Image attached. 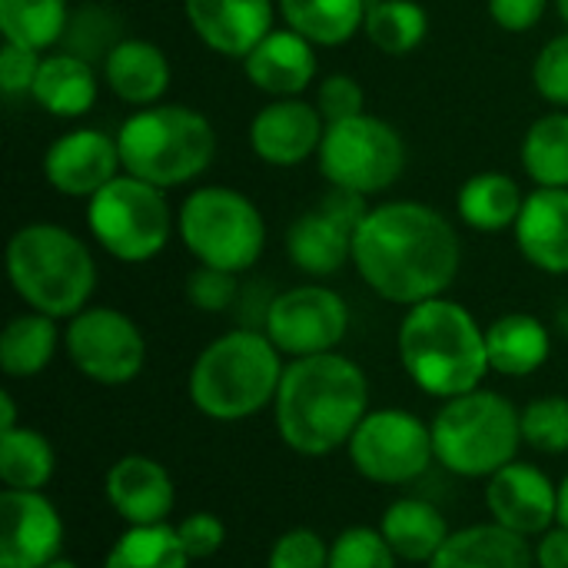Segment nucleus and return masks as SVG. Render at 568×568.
<instances>
[{"mask_svg":"<svg viewBox=\"0 0 568 568\" xmlns=\"http://www.w3.org/2000/svg\"><path fill=\"white\" fill-rule=\"evenodd\" d=\"M463 266L453 220L423 200L373 203L353 236V270L393 306L446 296Z\"/></svg>","mask_w":568,"mask_h":568,"instance_id":"1","label":"nucleus"},{"mask_svg":"<svg viewBox=\"0 0 568 568\" xmlns=\"http://www.w3.org/2000/svg\"><path fill=\"white\" fill-rule=\"evenodd\" d=\"M369 413V379L349 356L320 353L286 359L273 403L276 433L286 449L320 459L349 446Z\"/></svg>","mask_w":568,"mask_h":568,"instance_id":"2","label":"nucleus"},{"mask_svg":"<svg viewBox=\"0 0 568 568\" xmlns=\"http://www.w3.org/2000/svg\"><path fill=\"white\" fill-rule=\"evenodd\" d=\"M396 349L413 386L443 403L479 389L493 373L486 326L449 296L409 306L396 333Z\"/></svg>","mask_w":568,"mask_h":568,"instance_id":"3","label":"nucleus"},{"mask_svg":"<svg viewBox=\"0 0 568 568\" xmlns=\"http://www.w3.org/2000/svg\"><path fill=\"white\" fill-rule=\"evenodd\" d=\"M286 356L263 329L240 326L200 349L186 393L200 416L213 423H243L276 403Z\"/></svg>","mask_w":568,"mask_h":568,"instance_id":"4","label":"nucleus"},{"mask_svg":"<svg viewBox=\"0 0 568 568\" xmlns=\"http://www.w3.org/2000/svg\"><path fill=\"white\" fill-rule=\"evenodd\" d=\"M7 280L27 310L73 320L97 293V260L90 246L60 223H27L7 240Z\"/></svg>","mask_w":568,"mask_h":568,"instance_id":"5","label":"nucleus"},{"mask_svg":"<svg viewBox=\"0 0 568 568\" xmlns=\"http://www.w3.org/2000/svg\"><path fill=\"white\" fill-rule=\"evenodd\" d=\"M123 173L160 190H176L200 180L216 160V126L206 113L183 103H153L133 110L120 130Z\"/></svg>","mask_w":568,"mask_h":568,"instance_id":"6","label":"nucleus"},{"mask_svg":"<svg viewBox=\"0 0 568 568\" xmlns=\"http://www.w3.org/2000/svg\"><path fill=\"white\" fill-rule=\"evenodd\" d=\"M436 463L463 479H489L523 446L519 409L496 389H473L439 406L429 423Z\"/></svg>","mask_w":568,"mask_h":568,"instance_id":"7","label":"nucleus"},{"mask_svg":"<svg viewBox=\"0 0 568 568\" xmlns=\"http://www.w3.org/2000/svg\"><path fill=\"white\" fill-rule=\"evenodd\" d=\"M176 236L196 266L243 276L266 250V220L246 193L226 183H206L180 203Z\"/></svg>","mask_w":568,"mask_h":568,"instance_id":"8","label":"nucleus"},{"mask_svg":"<svg viewBox=\"0 0 568 568\" xmlns=\"http://www.w3.org/2000/svg\"><path fill=\"white\" fill-rule=\"evenodd\" d=\"M87 230L110 260L140 266L166 250L176 233V213L166 190L120 173L87 200Z\"/></svg>","mask_w":568,"mask_h":568,"instance_id":"9","label":"nucleus"},{"mask_svg":"<svg viewBox=\"0 0 568 568\" xmlns=\"http://www.w3.org/2000/svg\"><path fill=\"white\" fill-rule=\"evenodd\" d=\"M316 166L329 190H346L376 200L403 180L406 140L389 120L366 110L359 116L326 123Z\"/></svg>","mask_w":568,"mask_h":568,"instance_id":"10","label":"nucleus"},{"mask_svg":"<svg viewBox=\"0 0 568 568\" xmlns=\"http://www.w3.org/2000/svg\"><path fill=\"white\" fill-rule=\"evenodd\" d=\"M353 469L376 486H409L436 463L433 429L409 409H369L349 446Z\"/></svg>","mask_w":568,"mask_h":568,"instance_id":"11","label":"nucleus"},{"mask_svg":"<svg viewBox=\"0 0 568 568\" xmlns=\"http://www.w3.org/2000/svg\"><path fill=\"white\" fill-rule=\"evenodd\" d=\"M70 366L97 386H126L146 366V339L133 316L116 306H87L63 326Z\"/></svg>","mask_w":568,"mask_h":568,"instance_id":"12","label":"nucleus"},{"mask_svg":"<svg viewBox=\"0 0 568 568\" xmlns=\"http://www.w3.org/2000/svg\"><path fill=\"white\" fill-rule=\"evenodd\" d=\"M260 329L286 359L336 353L349 333V306L336 290L323 286L320 280L300 283L266 303Z\"/></svg>","mask_w":568,"mask_h":568,"instance_id":"13","label":"nucleus"},{"mask_svg":"<svg viewBox=\"0 0 568 568\" xmlns=\"http://www.w3.org/2000/svg\"><path fill=\"white\" fill-rule=\"evenodd\" d=\"M369 213V200L329 190L313 210H303L286 230V256L290 263L310 276L326 280L336 276L346 263H353V236Z\"/></svg>","mask_w":568,"mask_h":568,"instance_id":"14","label":"nucleus"},{"mask_svg":"<svg viewBox=\"0 0 568 568\" xmlns=\"http://www.w3.org/2000/svg\"><path fill=\"white\" fill-rule=\"evenodd\" d=\"M40 170L53 193L70 200H90L123 173L116 133H106L100 126H73L50 140Z\"/></svg>","mask_w":568,"mask_h":568,"instance_id":"15","label":"nucleus"},{"mask_svg":"<svg viewBox=\"0 0 568 568\" xmlns=\"http://www.w3.org/2000/svg\"><path fill=\"white\" fill-rule=\"evenodd\" d=\"M323 136H326V120L320 106L303 97L266 100L253 113L246 130L253 156L273 170H293L316 160Z\"/></svg>","mask_w":568,"mask_h":568,"instance_id":"16","label":"nucleus"},{"mask_svg":"<svg viewBox=\"0 0 568 568\" xmlns=\"http://www.w3.org/2000/svg\"><path fill=\"white\" fill-rule=\"evenodd\" d=\"M486 509L503 529L539 539L559 523V486L539 466L513 459L486 479Z\"/></svg>","mask_w":568,"mask_h":568,"instance_id":"17","label":"nucleus"},{"mask_svg":"<svg viewBox=\"0 0 568 568\" xmlns=\"http://www.w3.org/2000/svg\"><path fill=\"white\" fill-rule=\"evenodd\" d=\"M63 519L43 493L0 496V568H43L60 559Z\"/></svg>","mask_w":568,"mask_h":568,"instance_id":"18","label":"nucleus"},{"mask_svg":"<svg viewBox=\"0 0 568 568\" xmlns=\"http://www.w3.org/2000/svg\"><path fill=\"white\" fill-rule=\"evenodd\" d=\"M193 37L226 60H243L273 27L276 0H183Z\"/></svg>","mask_w":568,"mask_h":568,"instance_id":"19","label":"nucleus"},{"mask_svg":"<svg viewBox=\"0 0 568 568\" xmlns=\"http://www.w3.org/2000/svg\"><path fill=\"white\" fill-rule=\"evenodd\" d=\"M316 43L300 37L290 27H273L240 63L246 80L270 100L283 97H303L316 73H320V57Z\"/></svg>","mask_w":568,"mask_h":568,"instance_id":"20","label":"nucleus"},{"mask_svg":"<svg viewBox=\"0 0 568 568\" xmlns=\"http://www.w3.org/2000/svg\"><path fill=\"white\" fill-rule=\"evenodd\" d=\"M103 496L126 526H160L176 506V486L166 466L140 453H130L110 466Z\"/></svg>","mask_w":568,"mask_h":568,"instance_id":"21","label":"nucleus"},{"mask_svg":"<svg viewBox=\"0 0 568 568\" xmlns=\"http://www.w3.org/2000/svg\"><path fill=\"white\" fill-rule=\"evenodd\" d=\"M513 236L532 270L568 276V186H532Z\"/></svg>","mask_w":568,"mask_h":568,"instance_id":"22","label":"nucleus"},{"mask_svg":"<svg viewBox=\"0 0 568 568\" xmlns=\"http://www.w3.org/2000/svg\"><path fill=\"white\" fill-rule=\"evenodd\" d=\"M100 73L106 90L133 110L163 103L173 83V67L166 50L146 37H123L100 63Z\"/></svg>","mask_w":568,"mask_h":568,"instance_id":"23","label":"nucleus"},{"mask_svg":"<svg viewBox=\"0 0 568 568\" xmlns=\"http://www.w3.org/2000/svg\"><path fill=\"white\" fill-rule=\"evenodd\" d=\"M103 73L97 63L57 47L40 57V70L30 90V100L57 120H80L100 100Z\"/></svg>","mask_w":568,"mask_h":568,"instance_id":"24","label":"nucleus"},{"mask_svg":"<svg viewBox=\"0 0 568 568\" xmlns=\"http://www.w3.org/2000/svg\"><path fill=\"white\" fill-rule=\"evenodd\" d=\"M489 369L506 379H526L539 373L552 356V333L532 313H503L486 326Z\"/></svg>","mask_w":568,"mask_h":568,"instance_id":"25","label":"nucleus"},{"mask_svg":"<svg viewBox=\"0 0 568 568\" xmlns=\"http://www.w3.org/2000/svg\"><path fill=\"white\" fill-rule=\"evenodd\" d=\"M379 532L389 542V549L399 556V562H413V566H429L446 546V539L453 536L446 516L429 499H416V496H403L389 503L379 519Z\"/></svg>","mask_w":568,"mask_h":568,"instance_id":"26","label":"nucleus"},{"mask_svg":"<svg viewBox=\"0 0 568 568\" xmlns=\"http://www.w3.org/2000/svg\"><path fill=\"white\" fill-rule=\"evenodd\" d=\"M536 552L529 539L503 529L499 523H479L456 529L429 568H532Z\"/></svg>","mask_w":568,"mask_h":568,"instance_id":"27","label":"nucleus"},{"mask_svg":"<svg viewBox=\"0 0 568 568\" xmlns=\"http://www.w3.org/2000/svg\"><path fill=\"white\" fill-rule=\"evenodd\" d=\"M526 193L516 176L499 170L473 173L456 193V216L476 233L513 230L523 213Z\"/></svg>","mask_w":568,"mask_h":568,"instance_id":"28","label":"nucleus"},{"mask_svg":"<svg viewBox=\"0 0 568 568\" xmlns=\"http://www.w3.org/2000/svg\"><path fill=\"white\" fill-rule=\"evenodd\" d=\"M60 320L43 316L37 310L17 313L3 333H0V369L7 379H33L40 376L57 349L63 346V333L57 326Z\"/></svg>","mask_w":568,"mask_h":568,"instance_id":"29","label":"nucleus"},{"mask_svg":"<svg viewBox=\"0 0 568 568\" xmlns=\"http://www.w3.org/2000/svg\"><path fill=\"white\" fill-rule=\"evenodd\" d=\"M283 27L316 47H343L363 33L369 0H276Z\"/></svg>","mask_w":568,"mask_h":568,"instance_id":"30","label":"nucleus"},{"mask_svg":"<svg viewBox=\"0 0 568 568\" xmlns=\"http://www.w3.org/2000/svg\"><path fill=\"white\" fill-rule=\"evenodd\" d=\"M70 23L67 0H0V40L37 53L57 50Z\"/></svg>","mask_w":568,"mask_h":568,"instance_id":"31","label":"nucleus"},{"mask_svg":"<svg viewBox=\"0 0 568 568\" xmlns=\"http://www.w3.org/2000/svg\"><path fill=\"white\" fill-rule=\"evenodd\" d=\"M57 473V453L50 439L30 426L0 433V483L17 493H43Z\"/></svg>","mask_w":568,"mask_h":568,"instance_id":"32","label":"nucleus"},{"mask_svg":"<svg viewBox=\"0 0 568 568\" xmlns=\"http://www.w3.org/2000/svg\"><path fill=\"white\" fill-rule=\"evenodd\" d=\"M366 40L386 57H409L429 37V10L419 0H369Z\"/></svg>","mask_w":568,"mask_h":568,"instance_id":"33","label":"nucleus"},{"mask_svg":"<svg viewBox=\"0 0 568 568\" xmlns=\"http://www.w3.org/2000/svg\"><path fill=\"white\" fill-rule=\"evenodd\" d=\"M519 163L536 186H568V110H549L529 123Z\"/></svg>","mask_w":568,"mask_h":568,"instance_id":"34","label":"nucleus"},{"mask_svg":"<svg viewBox=\"0 0 568 568\" xmlns=\"http://www.w3.org/2000/svg\"><path fill=\"white\" fill-rule=\"evenodd\" d=\"M103 568H190L176 526H126L110 546Z\"/></svg>","mask_w":568,"mask_h":568,"instance_id":"35","label":"nucleus"},{"mask_svg":"<svg viewBox=\"0 0 568 568\" xmlns=\"http://www.w3.org/2000/svg\"><path fill=\"white\" fill-rule=\"evenodd\" d=\"M120 40H123L120 13L106 3L90 0V3H80L77 10H70V23H67L60 47L100 67Z\"/></svg>","mask_w":568,"mask_h":568,"instance_id":"36","label":"nucleus"},{"mask_svg":"<svg viewBox=\"0 0 568 568\" xmlns=\"http://www.w3.org/2000/svg\"><path fill=\"white\" fill-rule=\"evenodd\" d=\"M523 443L542 456L568 453V396H539L519 409Z\"/></svg>","mask_w":568,"mask_h":568,"instance_id":"37","label":"nucleus"},{"mask_svg":"<svg viewBox=\"0 0 568 568\" xmlns=\"http://www.w3.org/2000/svg\"><path fill=\"white\" fill-rule=\"evenodd\" d=\"M329 568H399V556L379 529L353 526L329 542Z\"/></svg>","mask_w":568,"mask_h":568,"instance_id":"38","label":"nucleus"},{"mask_svg":"<svg viewBox=\"0 0 568 568\" xmlns=\"http://www.w3.org/2000/svg\"><path fill=\"white\" fill-rule=\"evenodd\" d=\"M532 87L549 106L568 110V30H559L539 47L532 60Z\"/></svg>","mask_w":568,"mask_h":568,"instance_id":"39","label":"nucleus"},{"mask_svg":"<svg viewBox=\"0 0 568 568\" xmlns=\"http://www.w3.org/2000/svg\"><path fill=\"white\" fill-rule=\"evenodd\" d=\"M266 568H329V542L313 529H286L273 542Z\"/></svg>","mask_w":568,"mask_h":568,"instance_id":"40","label":"nucleus"},{"mask_svg":"<svg viewBox=\"0 0 568 568\" xmlns=\"http://www.w3.org/2000/svg\"><path fill=\"white\" fill-rule=\"evenodd\" d=\"M186 300L200 313H226L240 300V276L213 266H196L186 280Z\"/></svg>","mask_w":568,"mask_h":568,"instance_id":"41","label":"nucleus"},{"mask_svg":"<svg viewBox=\"0 0 568 568\" xmlns=\"http://www.w3.org/2000/svg\"><path fill=\"white\" fill-rule=\"evenodd\" d=\"M313 103L320 106L326 123H339V120L366 113V90L353 73H329L320 80Z\"/></svg>","mask_w":568,"mask_h":568,"instance_id":"42","label":"nucleus"},{"mask_svg":"<svg viewBox=\"0 0 568 568\" xmlns=\"http://www.w3.org/2000/svg\"><path fill=\"white\" fill-rule=\"evenodd\" d=\"M176 536H180L190 562L213 559L226 546V526L213 513H190L186 519L176 523Z\"/></svg>","mask_w":568,"mask_h":568,"instance_id":"43","label":"nucleus"},{"mask_svg":"<svg viewBox=\"0 0 568 568\" xmlns=\"http://www.w3.org/2000/svg\"><path fill=\"white\" fill-rule=\"evenodd\" d=\"M40 57L37 50L17 47V43H0V93L7 100L17 97H30L37 70H40Z\"/></svg>","mask_w":568,"mask_h":568,"instance_id":"44","label":"nucleus"},{"mask_svg":"<svg viewBox=\"0 0 568 568\" xmlns=\"http://www.w3.org/2000/svg\"><path fill=\"white\" fill-rule=\"evenodd\" d=\"M486 10L503 33H529L542 23L549 0H486Z\"/></svg>","mask_w":568,"mask_h":568,"instance_id":"45","label":"nucleus"},{"mask_svg":"<svg viewBox=\"0 0 568 568\" xmlns=\"http://www.w3.org/2000/svg\"><path fill=\"white\" fill-rule=\"evenodd\" d=\"M532 552H536V568H568V526L556 523L552 529H546L532 546Z\"/></svg>","mask_w":568,"mask_h":568,"instance_id":"46","label":"nucleus"},{"mask_svg":"<svg viewBox=\"0 0 568 568\" xmlns=\"http://www.w3.org/2000/svg\"><path fill=\"white\" fill-rule=\"evenodd\" d=\"M7 429H17V403L10 396V389L0 393V433Z\"/></svg>","mask_w":568,"mask_h":568,"instance_id":"47","label":"nucleus"},{"mask_svg":"<svg viewBox=\"0 0 568 568\" xmlns=\"http://www.w3.org/2000/svg\"><path fill=\"white\" fill-rule=\"evenodd\" d=\"M559 523L568 526V473L566 479L559 483Z\"/></svg>","mask_w":568,"mask_h":568,"instance_id":"48","label":"nucleus"},{"mask_svg":"<svg viewBox=\"0 0 568 568\" xmlns=\"http://www.w3.org/2000/svg\"><path fill=\"white\" fill-rule=\"evenodd\" d=\"M556 10H559V20L566 23L568 30V0H556Z\"/></svg>","mask_w":568,"mask_h":568,"instance_id":"49","label":"nucleus"},{"mask_svg":"<svg viewBox=\"0 0 568 568\" xmlns=\"http://www.w3.org/2000/svg\"><path fill=\"white\" fill-rule=\"evenodd\" d=\"M43 568H77V566H73L70 559H53L50 566H43Z\"/></svg>","mask_w":568,"mask_h":568,"instance_id":"50","label":"nucleus"}]
</instances>
